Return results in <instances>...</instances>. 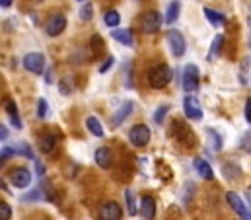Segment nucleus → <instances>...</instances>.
<instances>
[{
	"label": "nucleus",
	"instance_id": "f704fd0d",
	"mask_svg": "<svg viewBox=\"0 0 251 220\" xmlns=\"http://www.w3.org/2000/svg\"><path fill=\"white\" fill-rule=\"evenodd\" d=\"M14 154H16V152H14V148H10V146H4V148L0 150V160H2V162H6V160H10Z\"/></svg>",
	"mask_w": 251,
	"mask_h": 220
},
{
	"label": "nucleus",
	"instance_id": "5701e85b",
	"mask_svg": "<svg viewBox=\"0 0 251 220\" xmlns=\"http://www.w3.org/2000/svg\"><path fill=\"white\" fill-rule=\"evenodd\" d=\"M103 22H105V26L107 28H117L119 26V22H121V16H119V12L117 10H107L105 12V16H103Z\"/></svg>",
	"mask_w": 251,
	"mask_h": 220
},
{
	"label": "nucleus",
	"instance_id": "9d476101",
	"mask_svg": "<svg viewBox=\"0 0 251 220\" xmlns=\"http://www.w3.org/2000/svg\"><path fill=\"white\" fill-rule=\"evenodd\" d=\"M168 43H170V49H172V53H174L176 56L185 55L187 45H185L183 35H181L177 29H170V31H168Z\"/></svg>",
	"mask_w": 251,
	"mask_h": 220
},
{
	"label": "nucleus",
	"instance_id": "dca6fc26",
	"mask_svg": "<svg viewBox=\"0 0 251 220\" xmlns=\"http://www.w3.org/2000/svg\"><path fill=\"white\" fill-rule=\"evenodd\" d=\"M193 165H195L197 173H199L202 179H206V181L214 179V171H212V167H210V164H208L206 160H202V158H195V160H193Z\"/></svg>",
	"mask_w": 251,
	"mask_h": 220
},
{
	"label": "nucleus",
	"instance_id": "f3484780",
	"mask_svg": "<svg viewBox=\"0 0 251 220\" xmlns=\"http://www.w3.org/2000/svg\"><path fill=\"white\" fill-rule=\"evenodd\" d=\"M4 108H6V113H8L10 121H12V125L16 129H22V119H20V113H18V106L14 104L12 98H6L4 100Z\"/></svg>",
	"mask_w": 251,
	"mask_h": 220
},
{
	"label": "nucleus",
	"instance_id": "6ab92c4d",
	"mask_svg": "<svg viewBox=\"0 0 251 220\" xmlns=\"http://www.w3.org/2000/svg\"><path fill=\"white\" fill-rule=\"evenodd\" d=\"M202 12H204V18H206L214 28L226 26V16H224L222 12H216V10H212V8H204Z\"/></svg>",
	"mask_w": 251,
	"mask_h": 220
},
{
	"label": "nucleus",
	"instance_id": "a18cd8bd",
	"mask_svg": "<svg viewBox=\"0 0 251 220\" xmlns=\"http://www.w3.org/2000/svg\"><path fill=\"white\" fill-rule=\"evenodd\" d=\"M80 2H82V0H80Z\"/></svg>",
	"mask_w": 251,
	"mask_h": 220
},
{
	"label": "nucleus",
	"instance_id": "bb28decb",
	"mask_svg": "<svg viewBox=\"0 0 251 220\" xmlns=\"http://www.w3.org/2000/svg\"><path fill=\"white\" fill-rule=\"evenodd\" d=\"M94 16V6L92 4H84V8L80 10V20L82 22H90Z\"/></svg>",
	"mask_w": 251,
	"mask_h": 220
},
{
	"label": "nucleus",
	"instance_id": "f8f14e48",
	"mask_svg": "<svg viewBox=\"0 0 251 220\" xmlns=\"http://www.w3.org/2000/svg\"><path fill=\"white\" fill-rule=\"evenodd\" d=\"M140 217L144 220H154V217H156V199L152 195H142V199H140Z\"/></svg>",
	"mask_w": 251,
	"mask_h": 220
},
{
	"label": "nucleus",
	"instance_id": "79ce46f5",
	"mask_svg": "<svg viewBox=\"0 0 251 220\" xmlns=\"http://www.w3.org/2000/svg\"><path fill=\"white\" fill-rule=\"evenodd\" d=\"M45 82H47V84H51V82H53V70H51V68H47V74H45Z\"/></svg>",
	"mask_w": 251,
	"mask_h": 220
},
{
	"label": "nucleus",
	"instance_id": "c9c22d12",
	"mask_svg": "<svg viewBox=\"0 0 251 220\" xmlns=\"http://www.w3.org/2000/svg\"><path fill=\"white\" fill-rule=\"evenodd\" d=\"M240 146H242V150H246V152H251V133H246V135H244V138H242Z\"/></svg>",
	"mask_w": 251,
	"mask_h": 220
},
{
	"label": "nucleus",
	"instance_id": "6e6552de",
	"mask_svg": "<svg viewBox=\"0 0 251 220\" xmlns=\"http://www.w3.org/2000/svg\"><path fill=\"white\" fill-rule=\"evenodd\" d=\"M121 219H123V209L115 201H107L100 209V213H98V220H121Z\"/></svg>",
	"mask_w": 251,
	"mask_h": 220
},
{
	"label": "nucleus",
	"instance_id": "c03bdc74",
	"mask_svg": "<svg viewBox=\"0 0 251 220\" xmlns=\"http://www.w3.org/2000/svg\"><path fill=\"white\" fill-rule=\"evenodd\" d=\"M246 195H248V199H250V203H251V187L248 189V193H246Z\"/></svg>",
	"mask_w": 251,
	"mask_h": 220
},
{
	"label": "nucleus",
	"instance_id": "c756f323",
	"mask_svg": "<svg viewBox=\"0 0 251 220\" xmlns=\"http://www.w3.org/2000/svg\"><path fill=\"white\" fill-rule=\"evenodd\" d=\"M224 175H226L228 179H234V177L240 175V167L234 164H226L224 165Z\"/></svg>",
	"mask_w": 251,
	"mask_h": 220
},
{
	"label": "nucleus",
	"instance_id": "473e14b6",
	"mask_svg": "<svg viewBox=\"0 0 251 220\" xmlns=\"http://www.w3.org/2000/svg\"><path fill=\"white\" fill-rule=\"evenodd\" d=\"M41 193H43V187H37V189L29 191L27 195H24L22 199H24V201H39V199H41Z\"/></svg>",
	"mask_w": 251,
	"mask_h": 220
},
{
	"label": "nucleus",
	"instance_id": "39448f33",
	"mask_svg": "<svg viewBox=\"0 0 251 220\" xmlns=\"http://www.w3.org/2000/svg\"><path fill=\"white\" fill-rule=\"evenodd\" d=\"M8 181L16 187V189H25L31 183V171L27 167H14L8 173Z\"/></svg>",
	"mask_w": 251,
	"mask_h": 220
},
{
	"label": "nucleus",
	"instance_id": "a878e982",
	"mask_svg": "<svg viewBox=\"0 0 251 220\" xmlns=\"http://www.w3.org/2000/svg\"><path fill=\"white\" fill-rule=\"evenodd\" d=\"M206 135L210 137V140H212V148H214V150L222 148V137H220L214 129H206Z\"/></svg>",
	"mask_w": 251,
	"mask_h": 220
},
{
	"label": "nucleus",
	"instance_id": "393cba45",
	"mask_svg": "<svg viewBox=\"0 0 251 220\" xmlns=\"http://www.w3.org/2000/svg\"><path fill=\"white\" fill-rule=\"evenodd\" d=\"M222 43H224V35H216V37H214V41H212V47H210V55H208V60H214V55L220 51Z\"/></svg>",
	"mask_w": 251,
	"mask_h": 220
},
{
	"label": "nucleus",
	"instance_id": "a211bd4d",
	"mask_svg": "<svg viewBox=\"0 0 251 220\" xmlns=\"http://www.w3.org/2000/svg\"><path fill=\"white\" fill-rule=\"evenodd\" d=\"M39 148L43 154H51L57 150V137L53 133H45L41 138H39Z\"/></svg>",
	"mask_w": 251,
	"mask_h": 220
},
{
	"label": "nucleus",
	"instance_id": "423d86ee",
	"mask_svg": "<svg viewBox=\"0 0 251 220\" xmlns=\"http://www.w3.org/2000/svg\"><path fill=\"white\" fill-rule=\"evenodd\" d=\"M226 201H228V205L240 215V219L242 220H251V211L246 207V203H244V199L238 195V193H234V191H228L226 193Z\"/></svg>",
	"mask_w": 251,
	"mask_h": 220
},
{
	"label": "nucleus",
	"instance_id": "f03ea898",
	"mask_svg": "<svg viewBox=\"0 0 251 220\" xmlns=\"http://www.w3.org/2000/svg\"><path fill=\"white\" fill-rule=\"evenodd\" d=\"M162 24H164V18H162V14L156 12V10L144 12V14L140 16V20H138V28H140L142 33H156V31H160Z\"/></svg>",
	"mask_w": 251,
	"mask_h": 220
},
{
	"label": "nucleus",
	"instance_id": "58836bf2",
	"mask_svg": "<svg viewBox=\"0 0 251 220\" xmlns=\"http://www.w3.org/2000/svg\"><path fill=\"white\" fill-rule=\"evenodd\" d=\"M246 121L251 125V98H248V102H246Z\"/></svg>",
	"mask_w": 251,
	"mask_h": 220
},
{
	"label": "nucleus",
	"instance_id": "cd10ccee",
	"mask_svg": "<svg viewBox=\"0 0 251 220\" xmlns=\"http://www.w3.org/2000/svg\"><path fill=\"white\" fill-rule=\"evenodd\" d=\"M168 111H170V106H160V108L156 110V113H154V123H158V125H160V123L166 119Z\"/></svg>",
	"mask_w": 251,
	"mask_h": 220
},
{
	"label": "nucleus",
	"instance_id": "37998d69",
	"mask_svg": "<svg viewBox=\"0 0 251 220\" xmlns=\"http://www.w3.org/2000/svg\"><path fill=\"white\" fill-rule=\"evenodd\" d=\"M0 6L2 8H10L12 6V0H0Z\"/></svg>",
	"mask_w": 251,
	"mask_h": 220
},
{
	"label": "nucleus",
	"instance_id": "7ed1b4c3",
	"mask_svg": "<svg viewBox=\"0 0 251 220\" xmlns=\"http://www.w3.org/2000/svg\"><path fill=\"white\" fill-rule=\"evenodd\" d=\"M150 137H152L150 129H148L146 125H142V123L134 125V127L130 129V133H128V140H130V144L136 146V148L146 146V144L150 142Z\"/></svg>",
	"mask_w": 251,
	"mask_h": 220
},
{
	"label": "nucleus",
	"instance_id": "b1692460",
	"mask_svg": "<svg viewBox=\"0 0 251 220\" xmlns=\"http://www.w3.org/2000/svg\"><path fill=\"white\" fill-rule=\"evenodd\" d=\"M125 203H126V211H128V217H134V215L138 213V209H136L134 193H132L130 189H126V191H125Z\"/></svg>",
	"mask_w": 251,
	"mask_h": 220
},
{
	"label": "nucleus",
	"instance_id": "2eb2a0df",
	"mask_svg": "<svg viewBox=\"0 0 251 220\" xmlns=\"http://www.w3.org/2000/svg\"><path fill=\"white\" fill-rule=\"evenodd\" d=\"M111 162H113V154H111V150H109L107 146H101V148L96 150V164L100 165V167L109 169V167H111Z\"/></svg>",
	"mask_w": 251,
	"mask_h": 220
},
{
	"label": "nucleus",
	"instance_id": "1a4fd4ad",
	"mask_svg": "<svg viewBox=\"0 0 251 220\" xmlns=\"http://www.w3.org/2000/svg\"><path fill=\"white\" fill-rule=\"evenodd\" d=\"M174 135H176L177 140L183 142L185 146H193V144H195V135H193V131L189 129L183 121H179V119L174 121Z\"/></svg>",
	"mask_w": 251,
	"mask_h": 220
},
{
	"label": "nucleus",
	"instance_id": "f257e3e1",
	"mask_svg": "<svg viewBox=\"0 0 251 220\" xmlns=\"http://www.w3.org/2000/svg\"><path fill=\"white\" fill-rule=\"evenodd\" d=\"M172 78H174V70L168 64H158V66H154V68L148 70V84L154 90L166 88L172 82Z\"/></svg>",
	"mask_w": 251,
	"mask_h": 220
},
{
	"label": "nucleus",
	"instance_id": "4c0bfd02",
	"mask_svg": "<svg viewBox=\"0 0 251 220\" xmlns=\"http://www.w3.org/2000/svg\"><path fill=\"white\" fill-rule=\"evenodd\" d=\"M101 43H103V41H101L100 35H94V37H92V47H94V51H101V47H103Z\"/></svg>",
	"mask_w": 251,
	"mask_h": 220
},
{
	"label": "nucleus",
	"instance_id": "20e7f679",
	"mask_svg": "<svg viewBox=\"0 0 251 220\" xmlns=\"http://www.w3.org/2000/svg\"><path fill=\"white\" fill-rule=\"evenodd\" d=\"M183 90L187 92V94H193V92H197V88H199V82H201V72H199V66L197 64H187L185 68H183Z\"/></svg>",
	"mask_w": 251,
	"mask_h": 220
},
{
	"label": "nucleus",
	"instance_id": "72a5a7b5",
	"mask_svg": "<svg viewBox=\"0 0 251 220\" xmlns=\"http://www.w3.org/2000/svg\"><path fill=\"white\" fill-rule=\"evenodd\" d=\"M59 90H61V94L63 96H68L70 92H72V78H64V80H61V84H59Z\"/></svg>",
	"mask_w": 251,
	"mask_h": 220
},
{
	"label": "nucleus",
	"instance_id": "0eeeda50",
	"mask_svg": "<svg viewBox=\"0 0 251 220\" xmlns=\"http://www.w3.org/2000/svg\"><path fill=\"white\" fill-rule=\"evenodd\" d=\"M24 68L31 74H41L45 70V56L41 53H27L24 56Z\"/></svg>",
	"mask_w": 251,
	"mask_h": 220
},
{
	"label": "nucleus",
	"instance_id": "ddd939ff",
	"mask_svg": "<svg viewBox=\"0 0 251 220\" xmlns=\"http://www.w3.org/2000/svg\"><path fill=\"white\" fill-rule=\"evenodd\" d=\"M64 28H66V18H64L63 14H55V16L47 22V35L59 37L64 31Z\"/></svg>",
	"mask_w": 251,
	"mask_h": 220
},
{
	"label": "nucleus",
	"instance_id": "e433bc0d",
	"mask_svg": "<svg viewBox=\"0 0 251 220\" xmlns=\"http://www.w3.org/2000/svg\"><path fill=\"white\" fill-rule=\"evenodd\" d=\"M113 62H115V58H113V56H107V60H105V62L100 66V72H101V74H105V72H107V70L113 66Z\"/></svg>",
	"mask_w": 251,
	"mask_h": 220
},
{
	"label": "nucleus",
	"instance_id": "4468645a",
	"mask_svg": "<svg viewBox=\"0 0 251 220\" xmlns=\"http://www.w3.org/2000/svg\"><path fill=\"white\" fill-rule=\"evenodd\" d=\"M134 110V104L132 102H125L119 106V110L113 113V119H111V127H121L123 123L126 121V117L132 113Z\"/></svg>",
	"mask_w": 251,
	"mask_h": 220
},
{
	"label": "nucleus",
	"instance_id": "c85d7f7f",
	"mask_svg": "<svg viewBox=\"0 0 251 220\" xmlns=\"http://www.w3.org/2000/svg\"><path fill=\"white\" fill-rule=\"evenodd\" d=\"M18 152H20L22 156H25V158H29V160H35V154L31 152V148H29V144H25V142H20V144H18Z\"/></svg>",
	"mask_w": 251,
	"mask_h": 220
},
{
	"label": "nucleus",
	"instance_id": "ea45409f",
	"mask_svg": "<svg viewBox=\"0 0 251 220\" xmlns=\"http://www.w3.org/2000/svg\"><path fill=\"white\" fill-rule=\"evenodd\" d=\"M33 162H35V167H37V175H39V177H41V175H43V173H45V167H43V164H41V162H39V160H37V158H35V160H33Z\"/></svg>",
	"mask_w": 251,
	"mask_h": 220
},
{
	"label": "nucleus",
	"instance_id": "4be33fe9",
	"mask_svg": "<svg viewBox=\"0 0 251 220\" xmlns=\"http://www.w3.org/2000/svg\"><path fill=\"white\" fill-rule=\"evenodd\" d=\"M179 12H181V2L179 0H174V2H170V6H168V12H166V24H176V20L179 18Z\"/></svg>",
	"mask_w": 251,
	"mask_h": 220
},
{
	"label": "nucleus",
	"instance_id": "2f4dec72",
	"mask_svg": "<svg viewBox=\"0 0 251 220\" xmlns=\"http://www.w3.org/2000/svg\"><path fill=\"white\" fill-rule=\"evenodd\" d=\"M12 219V209L8 203L0 201V220H10Z\"/></svg>",
	"mask_w": 251,
	"mask_h": 220
},
{
	"label": "nucleus",
	"instance_id": "9b49d317",
	"mask_svg": "<svg viewBox=\"0 0 251 220\" xmlns=\"http://www.w3.org/2000/svg\"><path fill=\"white\" fill-rule=\"evenodd\" d=\"M183 113L189 121H201L202 119V110L199 106V100L195 96L189 94L187 98L183 100Z\"/></svg>",
	"mask_w": 251,
	"mask_h": 220
},
{
	"label": "nucleus",
	"instance_id": "a19ab883",
	"mask_svg": "<svg viewBox=\"0 0 251 220\" xmlns=\"http://www.w3.org/2000/svg\"><path fill=\"white\" fill-rule=\"evenodd\" d=\"M0 138H2V140H6V138H8V129H6L4 125H0Z\"/></svg>",
	"mask_w": 251,
	"mask_h": 220
},
{
	"label": "nucleus",
	"instance_id": "412c9836",
	"mask_svg": "<svg viewBox=\"0 0 251 220\" xmlns=\"http://www.w3.org/2000/svg\"><path fill=\"white\" fill-rule=\"evenodd\" d=\"M111 35H113V39L119 41L121 45H126V47H132V45H134V39H132V31H130V29H113Z\"/></svg>",
	"mask_w": 251,
	"mask_h": 220
},
{
	"label": "nucleus",
	"instance_id": "aec40b11",
	"mask_svg": "<svg viewBox=\"0 0 251 220\" xmlns=\"http://www.w3.org/2000/svg\"><path fill=\"white\" fill-rule=\"evenodd\" d=\"M86 127H88V131L94 135V137H98V138H103L105 137V131H103V125H101V121L98 119V117H88L86 119Z\"/></svg>",
	"mask_w": 251,
	"mask_h": 220
},
{
	"label": "nucleus",
	"instance_id": "7c9ffc66",
	"mask_svg": "<svg viewBox=\"0 0 251 220\" xmlns=\"http://www.w3.org/2000/svg\"><path fill=\"white\" fill-rule=\"evenodd\" d=\"M47 110H49L47 100L39 98V100H37V117H39V119H45V117H47Z\"/></svg>",
	"mask_w": 251,
	"mask_h": 220
}]
</instances>
